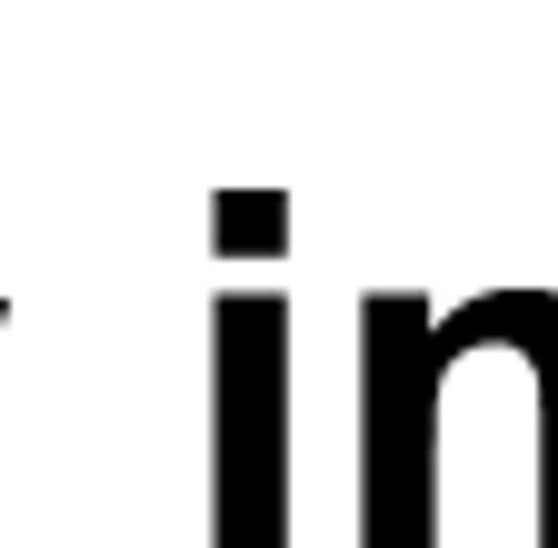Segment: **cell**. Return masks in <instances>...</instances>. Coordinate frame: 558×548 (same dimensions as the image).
I'll return each mask as SVG.
<instances>
[{"instance_id": "obj_1", "label": "cell", "mask_w": 558, "mask_h": 548, "mask_svg": "<svg viewBox=\"0 0 558 548\" xmlns=\"http://www.w3.org/2000/svg\"><path fill=\"white\" fill-rule=\"evenodd\" d=\"M469 350H519V290L360 300V548H439V379Z\"/></svg>"}, {"instance_id": "obj_2", "label": "cell", "mask_w": 558, "mask_h": 548, "mask_svg": "<svg viewBox=\"0 0 558 548\" xmlns=\"http://www.w3.org/2000/svg\"><path fill=\"white\" fill-rule=\"evenodd\" d=\"M209 548H290V300H209Z\"/></svg>"}, {"instance_id": "obj_3", "label": "cell", "mask_w": 558, "mask_h": 548, "mask_svg": "<svg viewBox=\"0 0 558 548\" xmlns=\"http://www.w3.org/2000/svg\"><path fill=\"white\" fill-rule=\"evenodd\" d=\"M519 360L538 369V548H558V290L519 280Z\"/></svg>"}, {"instance_id": "obj_4", "label": "cell", "mask_w": 558, "mask_h": 548, "mask_svg": "<svg viewBox=\"0 0 558 548\" xmlns=\"http://www.w3.org/2000/svg\"><path fill=\"white\" fill-rule=\"evenodd\" d=\"M209 249L220 259H279L290 249V190H220L209 199Z\"/></svg>"}, {"instance_id": "obj_5", "label": "cell", "mask_w": 558, "mask_h": 548, "mask_svg": "<svg viewBox=\"0 0 558 548\" xmlns=\"http://www.w3.org/2000/svg\"><path fill=\"white\" fill-rule=\"evenodd\" d=\"M0 329H11V300H0Z\"/></svg>"}]
</instances>
